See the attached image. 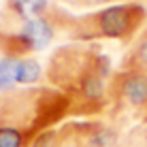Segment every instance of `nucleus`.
I'll list each match as a JSON object with an SVG mask.
<instances>
[{"label":"nucleus","instance_id":"423d86ee","mask_svg":"<svg viewBox=\"0 0 147 147\" xmlns=\"http://www.w3.org/2000/svg\"><path fill=\"white\" fill-rule=\"evenodd\" d=\"M121 68L147 75V28H143L139 32V36L134 38L130 51L126 53L124 62H121Z\"/></svg>","mask_w":147,"mask_h":147},{"label":"nucleus","instance_id":"39448f33","mask_svg":"<svg viewBox=\"0 0 147 147\" xmlns=\"http://www.w3.org/2000/svg\"><path fill=\"white\" fill-rule=\"evenodd\" d=\"M121 121L147 124V75L121 68L109 81V109Z\"/></svg>","mask_w":147,"mask_h":147},{"label":"nucleus","instance_id":"f257e3e1","mask_svg":"<svg viewBox=\"0 0 147 147\" xmlns=\"http://www.w3.org/2000/svg\"><path fill=\"white\" fill-rule=\"evenodd\" d=\"M70 113V102L53 88H24L0 94V126L36 136Z\"/></svg>","mask_w":147,"mask_h":147},{"label":"nucleus","instance_id":"9d476101","mask_svg":"<svg viewBox=\"0 0 147 147\" xmlns=\"http://www.w3.org/2000/svg\"><path fill=\"white\" fill-rule=\"evenodd\" d=\"M117 147H147V124H139L130 128L119 139Z\"/></svg>","mask_w":147,"mask_h":147},{"label":"nucleus","instance_id":"f03ea898","mask_svg":"<svg viewBox=\"0 0 147 147\" xmlns=\"http://www.w3.org/2000/svg\"><path fill=\"white\" fill-rule=\"evenodd\" d=\"M147 9L139 2H115L102 9L73 17L68 28L70 43H96V40H121L130 43L143 30Z\"/></svg>","mask_w":147,"mask_h":147},{"label":"nucleus","instance_id":"f8f14e48","mask_svg":"<svg viewBox=\"0 0 147 147\" xmlns=\"http://www.w3.org/2000/svg\"><path fill=\"white\" fill-rule=\"evenodd\" d=\"M66 2H68V0H66Z\"/></svg>","mask_w":147,"mask_h":147},{"label":"nucleus","instance_id":"7ed1b4c3","mask_svg":"<svg viewBox=\"0 0 147 147\" xmlns=\"http://www.w3.org/2000/svg\"><path fill=\"white\" fill-rule=\"evenodd\" d=\"M100 53L102 51L96 43H66L58 47L47 60V70H45L49 88L70 98L85 81L98 75Z\"/></svg>","mask_w":147,"mask_h":147},{"label":"nucleus","instance_id":"9b49d317","mask_svg":"<svg viewBox=\"0 0 147 147\" xmlns=\"http://www.w3.org/2000/svg\"><path fill=\"white\" fill-rule=\"evenodd\" d=\"M115 2H132V0H68V4H73V7H85V9L100 7V4H115Z\"/></svg>","mask_w":147,"mask_h":147},{"label":"nucleus","instance_id":"1a4fd4ad","mask_svg":"<svg viewBox=\"0 0 147 147\" xmlns=\"http://www.w3.org/2000/svg\"><path fill=\"white\" fill-rule=\"evenodd\" d=\"M15 66H17V58H7V55L0 58V94L11 92V90L17 88Z\"/></svg>","mask_w":147,"mask_h":147},{"label":"nucleus","instance_id":"0eeeda50","mask_svg":"<svg viewBox=\"0 0 147 147\" xmlns=\"http://www.w3.org/2000/svg\"><path fill=\"white\" fill-rule=\"evenodd\" d=\"M40 77H43V66H40L38 60H34L32 55L17 60V66H15V81H17V85H34Z\"/></svg>","mask_w":147,"mask_h":147},{"label":"nucleus","instance_id":"20e7f679","mask_svg":"<svg viewBox=\"0 0 147 147\" xmlns=\"http://www.w3.org/2000/svg\"><path fill=\"white\" fill-rule=\"evenodd\" d=\"M73 15L49 9L40 17H30L13 28H0V53L7 58H30L32 53L43 51L51 45L60 28L68 30Z\"/></svg>","mask_w":147,"mask_h":147},{"label":"nucleus","instance_id":"6e6552de","mask_svg":"<svg viewBox=\"0 0 147 147\" xmlns=\"http://www.w3.org/2000/svg\"><path fill=\"white\" fill-rule=\"evenodd\" d=\"M34 136L17 128L0 126V147H32Z\"/></svg>","mask_w":147,"mask_h":147}]
</instances>
